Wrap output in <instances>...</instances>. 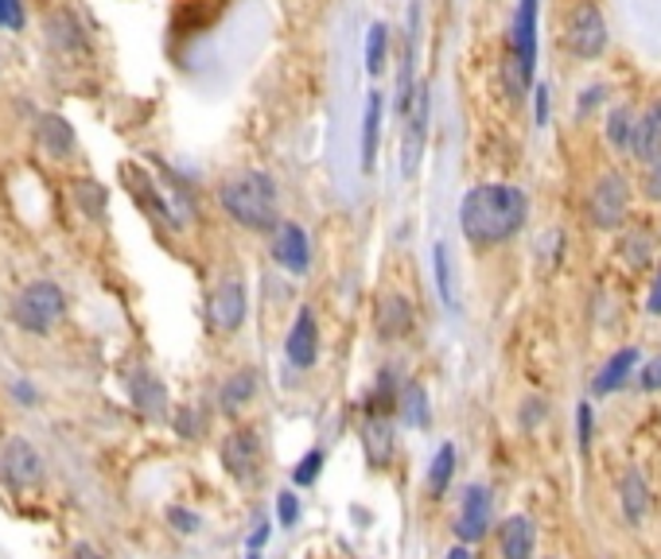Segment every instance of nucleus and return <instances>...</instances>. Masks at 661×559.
Returning <instances> with one entry per match:
<instances>
[{
	"instance_id": "f257e3e1",
	"label": "nucleus",
	"mask_w": 661,
	"mask_h": 559,
	"mask_svg": "<svg viewBox=\"0 0 661 559\" xmlns=\"http://www.w3.org/2000/svg\"><path fill=\"white\" fill-rule=\"evenodd\" d=\"M529 203L510 183H478L459 203V229L475 249H494L526 226Z\"/></svg>"
},
{
	"instance_id": "f03ea898",
	"label": "nucleus",
	"mask_w": 661,
	"mask_h": 559,
	"mask_svg": "<svg viewBox=\"0 0 661 559\" xmlns=\"http://www.w3.org/2000/svg\"><path fill=\"white\" fill-rule=\"evenodd\" d=\"M218 203L238 226L246 229H277L280 226V198L277 183L265 172H241L218 187Z\"/></svg>"
},
{
	"instance_id": "7ed1b4c3",
	"label": "nucleus",
	"mask_w": 661,
	"mask_h": 559,
	"mask_svg": "<svg viewBox=\"0 0 661 559\" xmlns=\"http://www.w3.org/2000/svg\"><path fill=\"white\" fill-rule=\"evenodd\" d=\"M534 66H537V0H518L510 24V66H506L514 97L526 94V86L534 82Z\"/></svg>"
},
{
	"instance_id": "20e7f679",
	"label": "nucleus",
	"mask_w": 661,
	"mask_h": 559,
	"mask_svg": "<svg viewBox=\"0 0 661 559\" xmlns=\"http://www.w3.org/2000/svg\"><path fill=\"white\" fill-rule=\"evenodd\" d=\"M63 311H66L63 288L51 284V280H35L12 303V323L24 334H51L59 319H63Z\"/></svg>"
},
{
	"instance_id": "39448f33",
	"label": "nucleus",
	"mask_w": 661,
	"mask_h": 559,
	"mask_svg": "<svg viewBox=\"0 0 661 559\" xmlns=\"http://www.w3.org/2000/svg\"><path fill=\"white\" fill-rule=\"evenodd\" d=\"M249 315V296L238 276H223L207 300V323L215 334H238Z\"/></svg>"
},
{
	"instance_id": "423d86ee",
	"label": "nucleus",
	"mask_w": 661,
	"mask_h": 559,
	"mask_svg": "<svg viewBox=\"0 0 661 559\" xmlns=\"http://www.w3.org/2000/svg\"><path fill=\"white\" fill-rule=\"evenodd\" d=\"M218 458H223L226 474H230L234 482L249 486V482L261 478V463H265L261 435H257L254 427H238V432H230L223 439V447H218Z\"/></svg>"
},
{
	"instance_id": "0eeeda50",
	"label": "nucleus",
	"mask_w": 661,
	"mask_h": 559,
	"mask_svg": "<svg viewBox=\"0 0 661 559\" xmlns=\"http://www.w3.org/2000/svg\"><path fill=\"white\" fill-rule=\"evenodd\" d=\"M0 482L20 489V494H24V489H35L43 482L40 451H35L28 439H20V435L0 443Z\"/></svg>"
},
{
	"instance_id": "6e6552de",
	"label": "nucleus",
	"mask_w": 661,
	"mask_h": 559,
	"mask_svg": "<svg viewBox=\"0 0 661 559\" xmlns=\"http://www.w3.org/2000/svg\"><path fill=\"white\" fill-rule=\"evenodd\" d=\"M627 210H630L627 179H622L619 172H607L603 179L591 187V203H588L591 221H596L599 229H619L622 221H627Z\"/></svg>"
},
{
	"instance_id": "1a4fd4ad",
	"label": "nucleus",
	"mask_w": 661,
	"mask_h": 559,
	"mask_svg": "<svg viewBox=\"0 0 661 559\" xmlns=\"http://www.w3.org/2000/svg\"><path fill=\"white\" fill-rule=\"evenodd\" d=\"M568 48H572V55L580 59H599L607 48V24L603 17H599L596 4H580V9L568 17Z\"/></svg>"
},
{
	"instance_id": "9d476101",
	"label": "nucleus",
	"mask_w": 661,
	"mask_h": 559,
	"mask_svg": "<svg viewBox=\"0 0 661 559\" xmlns=\"http://www.w3.org/2000/svg\"><path fill=\"white\" fill-rule=\"evenodd\" d=\"M490 513H494L490 489L467 486V494L459 501V517H455V536L463 544H478L486 536V528H490Z\"/></svg>"
},
{
	"instance_id": "9b49d317",
	"label": "nucleus",
	"mask_w": 661,
	"mask_h": 559,
	"mask_svg": "<svg viewBox=\"0 0 661 559\" xmlns=\"http://www.w3.org/2000/svg\"><path fill=\"white\" fill-rule=\"evenodd\" d=\"M285 358L296 370H311L319 362V323L311 308H300V315H296L292 331L285 339Z\"/></svg>"
},
{
	"instance_id": "f8f14e48",
	"label": "nucleus",
	"mask_w": 661,
	"mask_h": 559,
	"mask_svg": "<svg viewBox=\"0 0 661 559\" xmlns=\"http://www.w3.org/2000/svg\"><path fill=\"white\" fill-rule=\"evenodd\" d=\"M125 385H128V401H133V408L141 412L144 420L168 416V389H164L159 377H152L148 370H133L125 377Z\"/></svg>"
},
{
	"instance_id": "ddd939ff",
	"label": "nucleus",
	"mask_w": 661,
	"mask_h": 559,
	"mask_svg": "<svg viewBox=\"0 0 661 559\" xmlns=\"http://www.w3.org/2000/svg\"><path fill=\"white\" fill-rule=\"evenodd\" d=\"M272 257H277V265L285 268V272H308L311 265V241L308 234H303L296 221H280L277 226V237H272Z\"/></svg>"
},
{
	"instance_id": "4468645a",
	"label": "nucleus",
	"mask_w": 661,
	"mask_h": 559,
	"mask_svg": "<svg viewBox=\"0 0 661 559\" xmlns=\"http://www.w3.org/2000/svg\"><path fill=\"white\" fill-rule=\"evenodd\" d=\"M405 159H401V172L416 175V164H421L424 152V136H428V86H416V97L405 113Z\"/></svg>"
},
{
	"instance_id": "2eb2a0df",
	"label": "nucleus",
	"mask_w": 661,
	"mask_h": 559,
	"mask_svg": "<svg viewBox=\"0 0 661 559\" xmlns=\"http://www.w3.org/2000/svg\"><path fill=\"white\" fill-rule=\"evenodd\" d=\"M374 331L382 342H397L413 331V303L405 296H382L374 311Z\"/></svg>"
},
{
	"instance_id": "dca6fc26",
	"label": "nucleus",
	"mask_w": 661,
	"mask_h": 559,
	"mask_svg": "<svg viewBox=\"0 0 661 559\" xmlns=\"http://www.w3.org/2000/svg\"><path fill=\"white\" fill-rule=\"evenodd\" d=\"M630 152H634L638 164H650L653 156L661 152V102H653L642 117L630 125Z\"/></svg>"
},
{
	"instance_id": "f3484780",
	"label": "nucleus",
	"mask_w": 661,
	"mask_h": 559,
	"mask_svg": "<svg viewBox=\"0 0 661 559\" xmlns=\"http://www.w3.org/2000/svg\"><path fill=\"white\" fill-rule=\"evenodd\" d=\"M498 548L503 559H534L537 551V528L529 517H506L498 528Z\"/></svg>"
},
{
	"instance_id": "a211bd4d",
	"label": "nucleus",
	"mask_w": 661,
	"mask_h": 559,
	"mask_svg": "<svg viewBox=\"0 0 661 559\" xmlns=\"http://www.w3.org/2000/svg\"><path fill=\"white\" fill-rule=\"evenodd\" d=\"M35 144H40L43 152H48L51 159H66L74 152V128L66 117H59V113H48V117H40V125H35Z\"/></svg>"
},
{
	"instance_id": "6ab92c4d",
	"label": "nucleus",
	"mask_w": 661,
	"mask_h": 559,
	"mask_svg": "<svg viewBox=\"0 0 661 559\" xmlns=\"http://www.w3.org/2000/svg\"><path fill=\"white\" fill-rule=\"evenodd\" d=\"M382 113H385V97L374 90L366 97V113H362V172H374L378 144H382Z\"/></svg>"
},
{
	"instance_id": "aec40b11",
	"label": "nucleus",
	"mask_w": 661,
	"mask_h": 559,
	"mask_svg": "<svg viewBox=\"0 0 661 559\" xmlns=\"http://www.w3.org/2000/svg\"><path fill=\"white\" fill-rule=\"evenodd\" d=\"M362 447H366L370 466H390L393 458V427L385 416H370L362 424Z\"/></svg>"
},
{
	"instance_id": "412c9836",
	"label": "nucleus",
	"mask_w": 661,
	"mask_h": 559,
	"mask_svg": "<svg viewBox=\"0 0 661 559\" xmlns=\"http://www.w3.org/2000/svg\"><path fill=\"white\" fill-rule=\"evenodd\" d=\"M254 393H257V370L230 373V377L223 381V389H218V408H223L226 416H234V412L254 401Z\"/></svg>"
},
{
	"instance_id": "4be33fe9",
	"label": "nucleus",
	"mask_w": 661,
	"mask_h": 559,
	"mask_svg": "<svg viewBox=\"0 0 661 559\" xmlns=\"http://www.w3.org/2000/svg\"><path fill=\"white\" fill-rule=\"evenodd\" d=\"M634 365H638V350H619V354H614L611 362L596 373V381H591V393L607 396V393H614V389H622L630 373H634Z\"/></svg>"
},
{
	"instance_id": "5701e85b",
	"label": "nucleus",
	"mask_w": 661,
	"mask_h": 559,
	"mask_svg": "<svg viewBox=\"0 0 661 559\" xmlns=\"http://www.w3.org/2000/svg\"><path fill=\"white\" fill-rule=\"evenodd\" d=\"M397 408L409 427H428V393H424V385L409 381V385L397 393Z\"/></svg>"
},
{
	"instance_id": "b1692460",
	"label": "nucleus",
	"mask_w": 661,
	"mask_h": 559,
	"mask_svg": "<svg viewBox=\"0 0 661 559\" xmlns=\"http://www.w3.org/2000/svg\"><path fill=\"white\" fill-rule=\"evenodd\" d=\"M645 497H650V494H645L642 474L630 470L627 478H622V513H627L630 525H642L645 509H650V501H645Z\"/></svg>"
},
{
	"instance_id": "393cba45",
	"label": "nucleus",
	"mask_w": 661,
	"mask_h": 559,
	"mask_svg": "<svg viewBox=\"0 0 661 559\" xmlns=\"http://www.w3.org/2000/svg\"><path fill=\"white\" fill-rule=\"evenodd\" d=\"M432 268H436V292L440 300H444V308H459V300H455V280H452V252H447V245L440 241L436 249H432Z\"/></svg>"
},
{
	"instance_id": "a878e982",
	"label": "nucleus",
	"mask_w": 661,
	"mask_h": 559,
	"mask_svg": "<svg viewBox=\"0 0 661 559\" xmlns=\"http://www.w3.org/2000/svg\"><path fill=\"white\" fill-rule=\"evenodd\" d=\"M452 474H455V447L452 443H444V447L436 451V458H432V466H428V494L444 497L447 486H452Z\"/></svg>"
},
{
	"instance_id": "bb28decb",
	"label": "nucleus",
	"mask_w": 661,
	"mask_h": 559,
	"mask_svg": "<svg viewBox=\"0 0 661 559\" xmlns=\"http://www.w3.org/2000/svg\"><path fill=\"white\" fill-rule=\"evenodd\" d=\"M385 55H390V28L374 24L366 32V71L370 74H382L385 71Z\"/></svg>"
},
{
	"instance_id": "cd10ccee",
	"label": "nucleus",
	"mask_w": 661,
	"mask_h": 559,
	"mask_svg": "<svg viewBox=\"0 0 661 559\" xmlns=\"http://www.w3.org/2000/svg\"><path fill=\"white\" fill-rule=\"evenodd\" d=\"M319 470H323V451H308V455L300 458V466L292 470V482L296 486H311V482L319 478Z\"/></svg>"
},
{
	"instance_id": "c85d7f7f",
	"label": "nucleus",
	"mask_w": 661,
	"mask_h": 559,
	"mask_svg": "<svg viewBox=\"0 0 661 559\" xmlns=\"http://www.w3.org/2000/svg\"><path fill=\"white\" fill-rule=\"evenodd\" d=\"M607 141L619 144V148L630 144V110L627 105H619V110L611 113V121H607Z\"/></svg>"
},
{
	"instance_id": "c756f323",
	"label": "nucleus",
	"mask_w": 661,
	"mask_h": 559,
	"mask_svg": "<svg viewBox=\"0 0 661 559\" xmlns=\"http://www.w3.org/2000/svg\"><path fill=\"white\" fill-rule=\"evenodd\" d=\"M97 187H102V183H74V195H79V203L86 206L90 218H97V214L105 210V195Z\"/></svg>"
},
{
	"instance_id": "7c9ffc66",
	"label": "nucleus",
	"mask_w": 661,
	"mask_h": 559,
	"mask_svg": "<svg viewBox=\"0 0 661 559\" xmlns=\"http://www.w3.org/2000/svg\"><path fill=\"white\" fill-rule=\"evenodd\" d=\"M576 443H580V455L591 451V404L588 401H580V408H576Z\"/></svg>"
},
{
	"instance_id": "2f4dec72",
	"label": "nucleus",
	"mask_w": 661,
	"mask_h": 559,
	"mask_svg": "<svg viewBox=\"0 0 661 559\" xmlns=\"http://www.w3.org/2000/svg\"><path fill=\"white\" fill-rule=\"evenodd\" d=\"M277 520L285 528H292L296 520H300V497H296L292 489H285V494L277 497Z\"/></svg>"
},
{
	"instance_id": "473e14b6",
	"label": "nucleus",
	"mask_w": 661,
	"mask_h": 559,
	"mask_svg": "<svg viewBox=\"0 0 661 559\" xmlns=\"http://www.w3.org/2000/svg\"><path fill=\"white\" fill-rule=\"evenodd\" d=\"M0 28H9V32L24 28V4L20 0H0Z\"/></svg>"
},
{
	"instance_id": "72a5a7b5",
	"label": "nucleus",
	"mask_w": 661,
	"mask_h": 559,
	"mask_svg": "<svg viewBox=\"0 0 661 559\" xmlns=\"http://www.w3.org/2000/svg\"><path fill=\"white\" fill-rule=\"evenodd\" d=\"M638 385H642V393H661V358H653V362L642 365Z\"/></svg>"
},
{
	"instance_id": "f704fd0d",
	"label": "nucleus",
	"mask_w": 661,
	"mask_h": 559,
	"mask_svg": "<svg viewBox=\"0 0 661 559\" xmlns=\"http://www.w3.org/2000/svg\"><path fill=\"white\" fill-rule=\"evenodd\" d=\"M168 520L176 525V532H199V517L187 509H168Z\"/></svg>"
},
{
	"instance_id": "c9c22d12",
	"label": "nucleus",
	"mask_w": 661,
	"mask_h": 559,
	"mask_svg": "<svg viewBox=\"0 0 661 559\" xmlns=\"http://www.w3.org/2000/svg\"><path fill=\"white\" fill-rule=\"evenodd\" d=\"M645 190H650L653 203H661V152L650 159V183H645Z\"/></svg>"
},
{
	"instance_id": "e433bc0d",
	"label": "nucleus",
	"mask_w": 661,
	"mask_h": 559,
	"mask_svg": "<svg viewBox=\"0 0 661 559\" xmlns=\"http://www.w3.org/2000/svg\"><path fill=\"white\" fill-rule=\"evenodd\" d=\"M179 435H184V439H195V432H199V416H195V412H179Z\"/></svg>"
},
{
	"instance_id": "4c0bfd02",
	"label": "nucleus",
	"mask_w": 661,
	"mask_h": 559,
	"mask_svg": "<svg viewBox=\"0 0 661 559\" xmlns=\"http://www.w3.org/2000/svg\"><path fill=\"white\" fill-rule=\"evenodd\" d=\"M549 117V86H537V125H545Z\"/></svg>"
},
{
	"instance_id": "58836bf2",
	"label": "nucleus",
	"mask_w": 661,
	"mask_h": 559,
	"mask_svg": "<svg viewBox=\"0 0 661 559\" xmlns=\"http://www.w3.org/2000/svg\"><path fill=\"white\" fill-rule=\"evenodd\" d=\"M645 308H650V315H661V272H658V280H653L650 300H645Z\"/></svg>"
},
{
	"instance_id": "ea45409f",
	"label": "nucleus",
	"mask_w": 661,
	"mask_h": 559,
	"mask_svg": "<svg viewBox=\"0 0 661 559\" xmlns=\"http://www.w3.org/2000/svg\"><path fill=\"white\" fill-rule=\"evenodd\" d=\"M71 559H105V556H102L97 548H90V544H74Z\"/></svg>"
},
{
	"instance_id": "a19ab883",
	"label": "nucleus",
	"mask_w": 661,
	"mask_h": 559,
	"mask_svg": "<svg viewBox=\"0 0 661 559\" xmlns=\"http://www.w3.org/2000/svg\"><path fill=\"white\" fill-rule=\"evenodd\" d=\"M17 396H20V401H28V404H32V401H35V389H32V385H24V381H20V385H17Z\"/></svg>"
},
{
	"instance_id": "79ce46f5",
	"label": "nucleus",
	"mask_w": 661,
	"mask_h": 559,
	"mask_svg": "<svg viewBox=\"0 0 661 559\" xmlns=\"http://www.w3.org/2000/svg\"><path fill=\"white\" fill-rule=\"evenodd\" d=\"M447 559H471L467 544H459V548H452V551H447Z\"/></svg>"
}]
</instances>
